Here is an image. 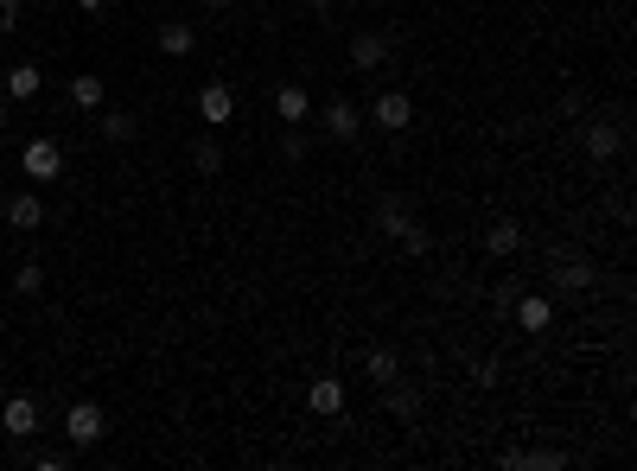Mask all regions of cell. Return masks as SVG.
<instances>
[{
    "mask_svg": "<svg viewBox=\"0 0 637 471\" xmlns=\"http://www.w3.org/2000/svg\"><path fill=\"white\" fill-rule=\"evenodd\" d=\"M39 287H45V268H39V261H20V274H13V293H26V300H32Z\"/></svg>",
    "mask_w": 637,
    "mask_h": 471,
    "instance_id": "21",
    "label": "cell"
},
{
    "mask_svg": "<svg viewBox=\"0 0 637 471\" xmlns=\"http://www.w3.org/2000/svg\"><path fill=\"white\" fill-rule=\"evenodd\" d=\"M39 90H45V71H39V64H13V71H7V102H32Z\"/></svg>",
    "mask_w": 637,
    "mask_h": 471,
    "instance_id": "14",
    "label": "cell"
},
{
    "mask_svg": "<svg viewBox=\"0 0 637 471\" xmlns=\"http://www.w3.org/2000/svg\"><path fill=\"white\" fill-rule=\"evenodd\" d=\"M102 433H109V421H102V408H96V401H77V408L64 414V440H71V452L102 446Z\"/></svg>",
    "mask_w": 637,
    "mask_h": 471,
    "instance_id": "1",
    "label": "cell"
},
{
    "mask_svg": "<svg viewBox=\"0 0 637 471\" xmlns=\"http://www.w3.org/2000/svg\"><path fill=\"white\" fill-rule=\"evenodd\" d=\"M192 166L204 172V179H211V172H223V153H217V141H198V147H192Z\"/></svg>",
    "mask_w": 637,
    "mask_h": 471,
    "instance_id": "22",
    "label": "cell"
},
{
    "mask_svg": "<svg viewBox=\"0 0 637 471\" xmlns=\"http://www.w3.org/2000/svg\"><path fill=\"white\" fill-rule=\"evenodd\" d=\"M71 102H77V109H90V115H96L102 102H109V90H102V77H96V71H77V77H71Z\"/></svg>",
    "mask_w": 637,
    "mask_h": 471,
    "instance_id": "18",
    "label": "cell"
},
{
    "mask_svg": "<svg viewBox=\"0 0 637 471\" xmlns=\"http://www.w3.org/2000/svg\"><path fill=\"white\" fill-rule=\"evenodd\" d=\"M230 115H236V96H230V83H204V90H198V121H211V128H223Z\"/></svg>",
    "mask_w": 637,
    "mask_h": 471,
    "instance_id": "10",
    "label": "cell"
},
{
    "mask_svg": "<svg viewBox=\"0 0 637 471\" xmlns=\"http://www.w3.org/2000/svg\"><path fill=\"white\" fill-rule=\"evenodd\" d=\"M395 236H402V249H408V255H427V249H434V236H427L421 223H402Z\"/></svg>",
    "mask_w": 637,
    "mask_h": 471,
    "instance_id": "23",
    "label": "cell"
},
{
    "mask_svg": "<svg viewBox=\"0 0 637 471\" xmlns=\"http://www.w3.org/2000/svg\"><path fill=\"white\" fill-rule=\"evenodd\" d=\"M204 7H230V0H204Z\"/></svg>",
    "mask_w": 637,
    "mask_h": 471,
    "instance_id": "28",
    "label": "cell"
},
{
    "mask_svg": "<svg viewBox=\"0 0 637 471\" xmlns=\"http://www.w3.org/2000/svg\"><path fill=\"white\" fill-rule=\"evenodd\" d=\"M274 115H281V121H306V115H313V96H306L300 83H281V90H274Z\"/></svg>",
    "mask_w": 637,
    "mask_h": 471,
    "instance_id": "17",
    "label": "cell"
},
{
    "mask_svg": "<svg viewBox=\"0 0 637 471\" xmlns=\"http://www.w3.org/2000/svg\"><path fill=\"white\" fill-rule=\"evenodd\" d=\"M370 121H376V128H389V134H402L408 121H415V102H408L402 90H383V96L370 102Z\"/></svg>",
    "mask_w": 637,
    "mask_h": 471,
    "instance_id": "5",
    "label": "cell"
},
{
    "mask_svg": "<svg viewBox=\"0 0 637 471\" xmlns=\"http://www.w3.org/2000/svg\"><path fill=\"white\" fill-rule=\"evenodd\" d=\"M7 223H13L20 236L45 230V198H39V191H20V198H7Z\"/></svg>",
    "mask_w": 637,
    "mask_h": 471,
    "instance_id": "9",
    "label": "cell"
},
{
    "mask_svg": "<svg viewBox=\"0 0 637 471\" xmlns=\"http://www.w3.org/2000/svg\"><path fill=\"white\" fill-rule=\"evenodd\" d=\"M364 370H370V382H376V389H383V382H395V376H402V363H395V351H370V357H364Z\"/></svg>",
    "mask_w": 637,
    "mask_h": 471,
    "instance_id": "20",
    "label": "cell"
},
{
    "mask_svg": "<svg viewBox=\"0 0 637 471\" xmlns=\"http://www.w3.org/2000/svg\"><path fill=\"white\" fill-rule=\"evenodd\" d=\"M580 141H587V153H593V160H612V153L625 147V134H618V121H599V115H593Z\"/></svg>",
    "mask_w": 637,
    "mask_h": 471,
    "instance_id": "11",
    "label": "cell"
},
{
    "mask_svg": "<svg viewBox=\"0 0 637 471\" xmlns=\"http://www.w3.org/2000/svg\"><path fill=\"white\" fill-rule=\"evenodd\" d=\"M389 51H395L389 32H357V39H351V71H383Z\"/></svg>",
    "mask_w": 637,
    "mask_h": 471,
    "instance_id": "4",
    "label": "cell"
},
{
    "mask_svg": "<svg viewBox=\"0 0 637 471\" xmlns=\"http://www.w3.org/2000/svg\"><path fill=\"white\" fill-rule=\"evenodd\" d=\"M77 7H83V13H90V20H96V13H102V7H109V0H77Z\"/></svg>",
    "mask_w": 637,
    "mask_h": 471,
    "instance_id": "25",
    "label": "cell"
},
{
    "mask_svg": "<svg viewBox=\"0 0 637 471\" xmlns=\"http://www.w3.org/2000/svg\"><path fill=\"white\" fill-rule=\"evenodd\" d=\"M593 274H599V268H593L587 255H574V249H555V255H548V281L567 287V293H587Z\"/></svg>",
    "mask_w": 637,
    "mask_h": 471,
    "instance_id": "3",
    "label": "cell"
},
{
    "mask_svg": "<svg viewBox=\"0 0 637 471\" xmlns=\"http://www.w3.org/2000/svg\"><path fill=\"white\" fill-rule=\"evenodd\" d=\"M306 408H313V414H344V382L338 376H319L313 389H306Z\"/></svg>",
    "mask_w": 637,
    "mask_h": 471,
    "instance_id": "15",
    "label": "cell"
},
{
    "mask_svg": "<svg viewBox=\"0 0 637 471\" xmlns=\"http://www.w3.org/2000/svg\"><path fill=\"white\" fill-rule=\"evenodd\" d=\"M20 7H26V0H20ZM39 7H51V0H39Z\"/></svg>",
    "mask_w": 637,
    "mask_h": 471,
    "instance_id": "29",
    "label": "cell"
},
{
    "mask_svg": "<svg viewBox=\"0 0 637 471\" xmlns=\"http://www.w3.org/2000/svg\"><path fill=\"white\" fill-rule=\"evenodd\" d=\"M0 128H7V96H0Z\"/></svg>",
    "mask_w": 637,
    "mask_h": 471,
    "instance_id": "26",
    "label": "cell"
},
{
    "mask_svg": "<svg viewBox=\"0 0 637 471\" xmlns=\"http://www.w3.org/2000/svg\"><path fill=\"white\" fill-rule=\"evenodd\" d=\"M96 115H102V134H109V141H115V147H128V141H134V134H141V121H134L128 109H96Z\"/></svg>",
    "mask_w": 637,
    "mask_h": 471,
    "instance_id": "19",
    "label": "cell"
},
{
    "mask_svg": "<svg viewBox=\"0 0 637 471\" xmlns=\"http://www.w3.org/2000/svg\"><path fill=\"white\" fill-rule=\"evenodd\" d=\"M20 172H26L32 185H51V179L64 172V147L51 141V134H39V141H26V153H20Z\"/></svg>",
    "mask_w": 637,
    "mask_h": 471,
    "instance_id": "2",
    "label": "cell"
},
{
    "mask_svg": "<svg viewBox=\"0 0 637 471\" xmlns=\"http://www.w3.org/2000/svg\"><path fill=\"white\" fill-rule=\"evenodd\" d=\"M26 465H32V471H64V465H71V452H58V446H39Z\"/></svg>",
    "mask_w": 637,
    "mask_h": 471,
    "instance_id": "24",
    "label": "cell"
},
{
    "mask_svg": "<svg viewBox=\"0 0 637 471\" xmlns=\"http://www.w3.org/2000/svg\"><path fill=\"white\" fill-rule=\"evenodd\" d=\"M485 249H491L497 261H504V255H516V249H523V223H516V217H497L491 230H485Z\"/></svg>",
    "mask_w": 637,
    "mask_h": 471,
    "instance_id": "13",
    "label": "cell"
},
{
    "mask_svg": "<svg viewBox=\"0 0 637 471\" xmlns=\"http://www.w3.org/2000/svg\"><path fill=\"white\" fill-rule=\"evenodd\" d=\"M306 7H332V0H306Z\"/></svg>",
    "mask_w": 637,
    "mask_h": 471,
    "instance_id": "27",
    "label": "cell"
},
{
    "mask_svg": "<svg viewBox=\"0 0 637 471\" xmlns=\"http://www.w3.org/2000/svg\"><path fill=\"white\" fill-rule=\"evenodd\" d=\"M325 134H332V141H357V134H364V109H357V102H325Z\"/></svg>",
    "mask_w": 637,
    "mask_h": 471,
    "instance_id": "6",
    "label": "cell"
},
{
    "mask_svg": "<svg viewBox=\"0 0 637 471\" xmlns=\"http://www.w3.org/2000/svg\"><path fill=\"white\" fill-rule=\"evenodd\" d=\"M0 433H13V440H32V433H39V401H32V395H13L7 408H0Z\"/></svg>",
    "mask_w": 637,
    "mask_h": 471,
    "instance_id": "7",
    "label": "cell"
},
{
    "mask_svg": "<svg viewBox=\"0 0 637 471\" xmlns=\"http://www.w3.org/2000/svg\"><path fill=\"white\" fill-rule=\"evenodd\" d=\"M383 401H389V414H395V421H415V414H421V395L408 389V376L383 382Z\"/></svg>",
    "mask_w": 637,
    "mask_h": 471,
    "instance_id": "16",
    "label": "cell"
},
{
    "mask_svg": "<svg viewBox=\"0 0 637 471\" xmlns=\"http://www.w3.org/2000/svg\"><path fill=\"white\" fill-rule=\"evenodd\" d=\"M160 51H166V58H192V51H198V26L192 20H166L160 26Z\"/></svg>",
    "mask_w": 637,
    "mask_h": 471,
    "instance_id": "12",
    "label": "cell"
},
{
    "mask_svg": "<svg viewBox=\"0 0 637 471\" xmlns=\"http://www.w3.org/2000/svg\"><path fill=\"white\" fill-rule=\"evenodd\" d=\"M516 325H523V331H536V338H542V331L548 325H555V306H548V293H516Z\"/></svg>",
    "mask_w": 637,
    "mask_h": 471,
    "instance_id": "8",
    "label": "cell"
}]
</instances>
